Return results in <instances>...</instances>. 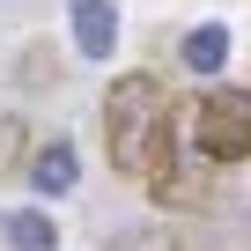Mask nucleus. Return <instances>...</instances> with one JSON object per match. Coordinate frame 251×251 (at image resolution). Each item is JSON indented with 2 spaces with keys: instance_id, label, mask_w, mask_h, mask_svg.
<instances>
[{
  "instance_id": "nucleus-8",
  "label": "nucleus",
  "mask_w": 251,
  "mask_h": 251,
  "mask_svg": "<svg viewBox=\"0 0 251 251\" xmlns=\"http://www.w3.org/2000/svg\"><path fill=\"white\" fill-rule=\"evenodd\" d=\"M15 170H30V118L0 111V177H15Z\"/></svg>"
},
{
  "instance_id": "nucleus-9",
  "label": "nucleus",
  "mask_w": 251,
  "mask_h": 251,
  "mask_svg": "<svg viewBox=\"0 0 251 251\" xmlns=\"http://www.w3.org/2000/svg\"><path fill=\"white\" fill-rule=\"evenodd\" d=\"M103 251H177V236H170L163 222H133V229H118Z\"/></svg>"
},
{
  "instance_id": "nucleus-2",
  "label": "nucleus",
  "mask_w": 251,
  "mask_h": 251,
  "mask_svg": "<svg viewBox=\"0 0 251 251\" xmlns=\"http://www.w3.org/2000/svg\"><path fill=\"white\" fill-rule=\"evenodd\" d=\"M177 141H192V148H200L207 163H222V170L251 163V89L214 81V89H200L192 103H177Z\"/></svg>"
},
{
  "instance_id": "nucleus-4",
  "label": "nucleus",
  "mask_w": 251,
  "mask_h": 251,
  "mask_svg": "<svg viewBox=\"0 0 251 251\" xmlns=\"http://www.w3.org/2000/svg\"><path fill=\"white\" fill-rule=\"evenodd\" d=\"M67 23H74V52L89 59V67H111V52H118V0H67Z\"/></svg>"
},
{
  "instance_id": "nucleus-3",
  "label": "nucleus",
  "mask_w": 251,
  "mask_h": 251,
  "mask_svg": "<svg viewBox=\"0 0 251 251\" xmlns=\"http://www.w3.org/2000/svg\"><path fill=\"white\" fill-rule=\"evenodd\" d=\"M222 185H229V170H222V163H207L192 141H177V133H170V155L155 163L148 200H155V207H214V200H222Z\"/></svg>"
},
{
  "instance_id": "nucleus-1",
  "label": "nucleus",
  "mask_w": 251,
  "mask_h": 251,
  "mask_svg": "<svg viewBox=\"0 0 251 251\" xmlns=\"http://www.w3.org/2000/svg\"><path fill=\"white\" fill-rule=\"evenodd\" d=\"M170 133H177V89L163 74L133 67V74H118L103 89V155H111L118 177L148 185L155 163L170 155Z\"/></svg>"
},
{
  "instance_id": "nucleus-7",
  "label": "nucleus",
  "mask_w": 251,
  "mask_h": 251,
  "mask_svg": "<svg viewBox=\"0 0 251 251\" xmlns=\"http://www.w3.org/2000/svg\"><path fill=\"white\" fill-rule=\"evenodd\" d=\"M0 244L8 251H59V222L45 207H8L0 214Z\"/></svg>"
},
{
  "instance_id": "nucleus-6",
  "label": "nucleus",
  "mask_w": 251,
  "mask_h": 251,
  "mask_svg": "<svg viewBox=\"0 0 251 251\" xmlns=\"http://www.w3.org/2000/svg\"><path fill=\"white\" fill-rule=\"evenodd\" d=\"M177 59H185V74L214 81V74L229 67V23H200V30H185V37H177Z\"/></svg>"
},
{
  "instance_id": "nucleus-5",
  "label": "nucleus",
  "mask_w": 251,
  "mask_h": 251,
  "mask_svg": "<svg viewBox=\"0 0 251 251\" xmlns=\"http://www.w3.org/2000/svg\"><path fill=\"white\" fill-rule=\"evenodd\" d=\"M30 185H37L45 200H67V192L81 185V155H74L67 141H37V148H30Z\"/></svg>"
}]
</instances>
